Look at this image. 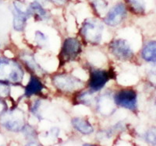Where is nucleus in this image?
Returning a JSON list of instances; mask_svg holds the SVG:
<instances>
[{
    "mask_svg": "<svg viewBox=\"0 0 156 146\" xmlns=\"http://www.w3.org/2000/svg\"><path fill=\"white\" fill-rule=\"evenodd\" d=\"M24 77V70L18 61L0 57V83L9 86H21Z\"/></svg>",
    "mask_w": 156,
    "mask_h": 146,
    "instance_id": "f257e3e1",
    "label": "nucleus"
},
{
    "mask_svg": "<svg viewBox=\"0 0 156 146\" xmlns=\"http://www.w3.org/2000/svg\"><path fill=\"white\" fill-rule=\"evenodd\" d=\"M104 24L97 18H87L82 23L80 35L83 42L92 46H97L102 41Z\"/></svg>",
    "mask_w": 156,
    "mask_h": 146,
    "instance_id": "f03ea898",
    "label": "nucleus"
},
{
    "mask_svg": "<svg viewBox=\"0 0 156 146\" xmlns=\"http://www.w3.org/2000/svg\"><path fill=\"white\" fill-rule=\"evenodd\" d=\"M52 86L62 93H73L83 90L85 86L84 82L72 74L62 72L57 73L51 77Z\"/></svg>",
    "mask_w": 156,
    "mask_h": 146,
    "instance_id": "7ed1b4c3",
    "label": "nucleus"
},
{
    "mask_svg": "<svg viewBox=\"0 0 156 146\" xmlns=\"http://www.w3.org/2000/svg\"><path fill=\"white\" fill-rule=\"evenodd\" d=\"M25 121L24 113L18 108L8 110L5 114L0 116V124L2 128L12 133L21 132L26 124Z\"/></svg>",
    "mask_w": 156,
    "mask_h": 146,
    "instance_id": "20e7f679",
    "label": "nucleus"
},
{
    "mask_svg": "<svg viewBox=\"0 0 156 146\" xmlns=\"http://www.w3.org/2000/svg\"><path fill=\"white\" fill-rule=\"evenodd\" d=\"M81 51V43L77 37H66L63 41L59 52V61L61 65L75 61L80 56Z\"/></svg>",
    "mask_w": 156,
    "mask_h": 146,
    "instance_id": "39448f33",
    "label": "nucleus"
},
{
    "mask_svg": "<svg viewBox=\"0 0 156 146\" xmlns=\"http://www.w3.org/2000/svg\"><path fill=\"white\" fill-rule=\"evenodd\" d=\"M27 5L23 0H13L12 3V26L16 31L22 32L27 26L30 17L27 10Z\"/></svg>",
    "mask_w": 156,
    "mask_h": 146,
    "instance_id": "423d86ee",
    "label": "nucleus"
},
{
    "mask_svg": "<svg viewBox=\"0 0 156 146\" xmlns=\"http://www.w3.org/2000/svg\"><path fill=\"white\" fill-rule=\"evenodd\" d=\"M113 99L116 107L129 110L130 111H135L137 110V93L133 89H121L113 93Z\"/></svg>",
    "mask_w": 156,
    "mask_h": 146,
    "instance_id": "0eeeda50",
    "label": "nucleus"
},
{
    "mask_svg": "<svg viewBox=\"0 0 156 146\" xmlns=\"http://www.w3.org/2000/svg\"><path fill=\"white\" fill-rule=\"evenodd\" d=\"M128 16V9L124 2H118L105 12L103 23L111 27L119 26Z\"/></svg>",
    "mask_w": 156,
    "mask_h": 146,
    "instance_id": "6e6552de",
    "label": "nucleus"
},
{
    "mask_svg": "<svg viewBox=\"0 0 156 146\" xmlns=\"http://www.w3.org/2000/svg\"><path fill=\"white\" fill-rule=\"evenodd\" d=\"M108 51L117 60L126 62L134 57V52L128 41L123 38H115L108 44Z\"/></svg>",
    "mask_w": 156,
    "mask_h": 146,
    "instance_id": "1a4fd4ad",
    "label": "nucleus"
},
{
    "mask_svg": "<svg viewBox=\"0 0 156 146\" xmlns=\"http://www.w3.org/2000/svg\"><path fill=\"white\" fill-rule=\"evenodd\" d=\"M112 77V72L110 70L94 68L90 69L87 84V88L94 93L101 91Z\"/></svg>",
    "mask_w": 156,
    "mask_h": 146,
    "instance_id": "9d476101",
    "label": "nucleus"
},
{
    "mask_svg": "<svg viewBox=\"0 0 156 146\" xmlns=\"http://www.w3.org/2000/svg\"><path fill=\"white\" fill-rule=\"evenodd\" d=\"M96 110L102 117H111L116 111V105L114 102L113 93L106 91L96 98Z\"/></svg>",
    "mask_w": 156,
    "mask_h": 146,
    "instance_id": "9b49d317",
    "label": "nucleus"
},
{
    "mask_svg": "<svg viewBox=\"0 0 156 146\" xmlns=\"http://www.w3.org/2000/svg\"><path fill=\"white\" fill-rule=\"evenodd\" d=\"M19 58L30 75L38 76L39 78L43 77L47 75V72L41 66V65L36 61L34 55L27 51H23L20 53Z\"/></svg>",
    "mask_w": 156,
    "mask_h": 146,
    "instance_id": "f8f14e48",
    "label": "nucleus"
},
{
    "mask_svg": "<svg viewBox=\"0 0 156 146\" xmlns=\"http://www.w3.org/2000/svg\"><path fill=\"white\" fill-rule=\"evenodd\" d=\"M27 10L30 17L36 21H48L51 18L49 11L37 0H33L27 5Z\"/></svg>",
    "mask_w": 156,
    "mask_h": 146,
    "instance_id": "ddd939ff",
    "label": "nucleus"
},
{
    "mask_svg": "<svg viewBox=\"0 0 156 146\" xmlns=\"http://www.w3.org/2000/svg\"><path fill=\"white\" fill-rule=\"evenodd\" d=\"M44 86L40 78L34 75H30L28 83L24 87L23 96L27 98L33 96H40L42 94Z\"/></svg>",
    "mask_w": 156,
    "mask_h": 146,
    "instance_id": "4468645a",
    "label": "nucleus"
},
{
    "mask_svg": "<svg viewBox=\"0 0 156 146\" xmlns=\"http://www.w3.org/2000/svg\"><path fill=\"white\" fill-rule=\"evenodd\" d=\"M71 125L77 132L83 135H90L94 132V127L85 118L75 117L71 120Z\"/></svg>",
    "mask_w": 156,
    "mask_h": 146,
    "instance_id": "2eb2a0df",
    "label": "nucleus"
},
{
    "mask_svg": "<svg viewBox=\"0 0 156 146\" xmlns=\"http://www.w3.org/2000/svg\"><path fill=\"white\" fill-rule=\"evenodd\" d=\"M142 59L148 63L156 62V41H148L145 43L141 51H140Z\"/></svg>",
    "mask_w": 156,
    "mask_h": 146,
    "instance_id": "dca6fc26",
    "label": "nucleus"
},
{
    "mask_svg": "<svg viewBox=\"0 0 156 146\" xmlns=\"http://www.w3.org/2000/svg\"><path fill=\"white\" fill-rule=\"evenodd\" d=\"M96 93L91 91L88 89L87 90H80L76 93V103L78 104H83L85 106H91L92 104H95L96 97L94 94Z\"/></svg>",
    "mask_w": 156,
    "mask_h": 146,
    "instance_id": "f3484780",
    "label": "nucleus"
},
{
    "mask_svg": "<svg viewBox=\"0 0 156 146\" xmlns=\"http://www.w3.org/2000/svg\"><path fill=\"white\" fill-rule=\"evenodd\" d=\"M128 11L137 15L144 14L145 12V2L144 0H124Z\"/></svg>",
    "mask_w": 156,
    "mask_h": 146,
    "instance_id": "a211bd4d",
    "label": "nucleus"
},
{
    "mask_svg": "<svg viewBox=\"0 0 156 146\" xmlns=\"http://www.w3.org/2000/svg\"><path fill=\"white\" fill-rule=\"evenodd\" d=\"M88 1L93 12L97 16H101L105 14L109 5L108 0H88Z\"/></svg>",
    "mask_w": 156,
    "mask_h": 146,
    "instance_id": "6ab92c4d",
    "label": "nucleus"
},
{
    "mask_svg": "<svg viewBox=\"0 0 156 146\" xmlns=\"http://www.w3.org/2000/svg\"><path fill=\"white\" fill-rule=\"evenodd\" d=\"M21 132L23 133L26 141H27V144H29V145H30V144H33V145L38 144V143H37V141H38L37 133L34 127H32L31 125L26 124L23 128L22 129Z\"/></svg>",
    "mask_w": 156,
    "mask_h": 146,
    "instance_id": "aec40b11",
    "label": "nucleus"
},
{
    "mask_svg": "<svg viewBox=\"0 0 156 146\" xmlns=\"http://www.w3.org/2000/svg\"><path fill=\"white\" fill-rule=\"evenodd\" d=\"M34 42L37 44V46L40 47V48H44V47L47 46L48 37L43 32L40 31V30H37V31H35V34H34Z\"/></svg>",
    "mask_w": 156,
    "mask_h": 146,
    "instance_id": "412c9836",
    "label": "nucleus"
},
{
    "mask_svg": "<svg viewBox=\"0 0 156 146\" xmlns=\"http://www.w3.org/2000/svg\"><path fill=\"white\" fill-rule=\"evenodd\" d=\"M144 139L149 144L156 145V127H151L146 131Z\"/></svg>",
    "mask_w": 156,
    "mask_h": 146,
    "instance_id": "4be33fe9",
    "label": "nucleus"
},
{
    "mask_svg": "<svg viewBox=\"0 0 156 146\" xmlns=\"http://www.w3.org/2000/svg\"><path fill=\"white\" fill-rule=\"evenodd\" d=\"M11 87L9 85L0 83V99H6L10 97Z\"/></svg>",
    "mask_w": 156,
    "mask_h": 146,
    "instance_id": "5701e85b",
    "label": "nucleus"
},
{
    "mask_svg": "<svg viewBox=\"0 0 156 146\" xmlns=\"http://www.w3.org/2000/svg\"><path fill=\"white\" fill-rule=\"evenodd\" d=\"M41 101L40 100H35L34 101V103L32 104L31 107H30V112L33 114V115L36 117H38L41 119V116L39 114V109H40V107H41Z\"/></svg>",
    "mask_w": 156,
    "mask_h": 146,
    "instance_id": "b1692460",
    "label": "nucleus"
},
{
    "mask_svg": "<svg viewBox=\"0 0 156 146\" xmlns=\"http://www.w3.org/2000/svg\"><path fill=\"white\" fill-rule=\"evenodd\" d=\"M47 2L58 7H62L69 2V0H47Z\"/></svg>",
    "mask_w": 156,
    "mask_h": 146,
    "instance_id": "393cba45",
    "label": "nucleus"
},
{
    "mask_svg": "<svg viewBox=\"0 0 156 146\" xmlns=\"http://www.w3.org/2000/svg\"><path fill=\"white\" fill-rule=\"evenodd\" d=\"M9 110L8 104H6L4 99H0V116H2Z\"/></svg>",
    "mask_w": 156,
    "mask_h": 146,
    "instance_id": "a878e982",
    "label": "nucleus"
},
{
    "mask_svg": "<svg viewBox=\"0 0 156 146\" xmlns=\"http://www.w3.org/2000/svg\"><path fill=\"white\" fill-rule=\"evenodd\" d=\"M151 64H152V65H151L150 72H151V74L156 76V62L155 63H151Z\"/></svg>",
    "mask_w": 156,
    "mask_h": 146,
    "instance_id": "bb28decb",
    "label": "nucleus"
},
{
    "mask_svg": "<svg viewBox=\"0 0 156 146\" xmlns=\"http://www.w3.org/2000/svg\"><path fill=\"white\" fill-rule=\"evenodd\" d=\"M37 1H39V2H41V4H43V5H46L47 3H48V2H47V0H37Z\"/></svg>",
    "mask_w": 156,
    "mask_h": 146,
    "instance_id": "cd10ccee",
    "label": "nucleus"
},
{
    "mask_svg": "<svg viewBox=\"0 0 156 146\" xmlns=\"http://www.w3.org/2000/svg\"><path fill=\"white\" fill-rule=\"evenodd\" d=\"M2 2H3V0H0V3H2Z\"/></svg>",
    "mask_w": 156,
    "mask_h": 146,
    "instance_id": "c85d7f7f",
    "label": "nucleus"
}]
</instances>
